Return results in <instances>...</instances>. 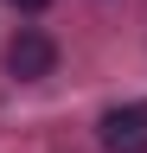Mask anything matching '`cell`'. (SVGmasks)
Wrapping results in <instances>:
<instances>
[{
	"label": "cell",
	"instance_id": "obj_3",
	"mask_svg": "<svg viewBox=\"0 0 147 153\" xmlns=\"http://www.w3.org/2000/svg\"><path fill=\"white\" fill-rule=\"evenodd\" d=\"M13 7H26V13H39V7H51V0H13Z\"/></svg>",
	"mask_w": 147,
	"mask_h": 153
},
{
	"label": "cell",
	"instance_id": "obj_1",
	"mask_svg": "<svg viewBox=\"0 0 147 153\" xmlns=\"http://www.w3.org/2000/svg\"><path fill=\"white\" fill-rule=\"evenodd\" d=\"M51 64H58V45H51L39 26L13 32V45H7V70L19 76V83H39V76H51Z\"/></svg>",
	"mask_w": 147,
	"mask_h": 153
},
{
	"label": "cell",
	"instance_id": "obj_2",
	"mask_svg": "<svg viewBox=\"0 0 147 153\" xmlns=\"http://www.w3.org/2000/svg\"><path fill=\"white\" fill-rule=\"evenodd\" d=\"M102 147L109 153H147V108H109L102 115Z\"/></svg>",
	"mask_w": 147,
	"mask_h": 153
}]
</instances>
